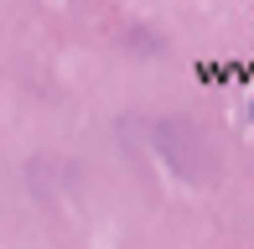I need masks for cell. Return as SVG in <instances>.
<instances>
[{
	"label": "cell",
	"instance_id": "cell-1",
	"mask_svg": "<svg viewBox=\"0 0 254 249\" xmlns=\"http://www.w3.org/2000/svg\"><path fill=\"white\" fill-rule=\"evenodd\" d=\"M249 120H254V104H249Z\"/></svg>",
	"mask_w": 254,
	"mask_h": 249
}]
</instances>
